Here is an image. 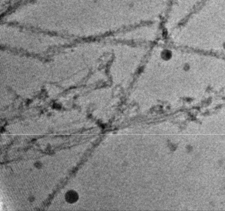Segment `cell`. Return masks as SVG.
Here are the masks:
<instances>
[{"mask_svg": "<svg viewBox=\"0 0 225 211\" xmlns=\"http://www.w3.org/2000/svg\"><path fill=\"white\" fill-rule=\"evenodd\" d=\"M65 197H66L67 201L68 203H74L76 201H77V200L78 199V195L76 192L74 191H69L66 194Z\"/></svg>", "mask_w": 225, "mask_h": 211, "instance_id": "6da1fadb", "label": "cell"}]
</instances>
